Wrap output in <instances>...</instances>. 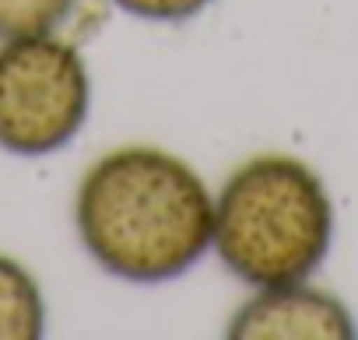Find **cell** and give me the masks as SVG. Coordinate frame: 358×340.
Segmentation results:
<instances>
[{
  "instance_id": "6da1fadb",
  "label": "cell",
  "mask_w": 358,
  "mask_h": 340,
  "mask_svg": "<svg viewBox=\"0 0 358 340\" xmlns=\"http://www.w3.org/2000/svg\"><path fill=\"white\" fill-rule=\"evenodd\" d=\"M71 221L85 256L127 284H169L211 253L215 190L158 144L102 151L78 176Z\"/></svg>"
},
{
  "instance_id": "7a4b0ae2",
  "label": "cell",
  "mask_w": 358,
  "mask_h": 340,
  "mask_svg": "<svg viewBox=\"0 0 358 340\" xmlns=\"http://www.w3.org/2000/svg\"><path fill=\"white\" fill-rule=\"evenodd\" d=\"M334 239L330 186L299 154L257 151L215 190L211 253L246 288L316 277Z\"/></svg>"
},
{
  "instance_id": "3957f363",
  "label": "cell",
  "mask_w": 358,
  "mask_h": 340,
  "mask_svg": "<svg viewBox=\"0 0 358 340\" xmlns=\"http://www.w3.org/2000/svg\"><path fill=\"white\" fill-rule=\"evenodd\" d=\"M95 81L85 50L64 32L0 39V151L50 158L92 119Z\"/></svg>"
},
{
  "instance_id": "277c9868",
  "label": "cell",
  "mask_w": 358,
  "mask_h": 340,
  "mask_svg": "<svg viewBox=\"0 0 358 340\" xmlns=\"http://www.w3.org/2000/svg\"><path fill=\"white\" fill-rule=\"evenodd\" d=\"M229 340H351L358 319L341 295L309 281L250 288L225 319Z\"/></svg>"
},
{
  "instance_id": "5b68a950",
  "label": "cell",
  "mask_w": 358,
  "mask_h": 340,
  "mask_svg": "<svg viewBox=\"0 0 358 340\" xmlns=\"http://www.w3.org/2000/svg\"><path fill=\"white\" fill-rule=\"evenodd\" d=\"M50 309L39 277L29 263L0 249V340L46 337Z\"/></svg>"
},
{
  "instance_id": "8992f818",
  "label": "cell",
  "mask_w": 358,
  "mask_h": 340,
  "mask_svg": "<svg viewBox=\"0 0 358 340\" xmlns=\"http://www.w3.org/2000/svg\"><path fill=\"white\" fill-rule=\"evenodd\" d=\"M81 0H0V39L64 32Z\"/></svg>"
},
{
  "instance_id": "52a82bcc",
  "label": "cell",
  "mask_w": 358,
  "mask_h": 340,
  "mask_svg": "<svg viewBox=\"0 0 358 340\" xmlns=\"http://www.w3.org/2000/svg\"><path fill=\"white\" fill-rule=\"evenodd\" d=\"M116 11H123L134 22L148 25H187L201 18L215 0H109Z\"/></svg>"
}]
</instances>
